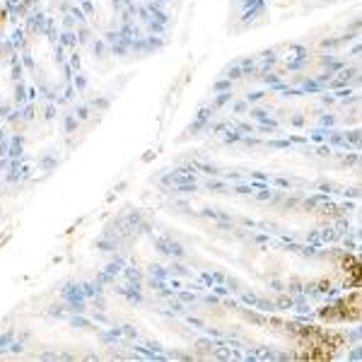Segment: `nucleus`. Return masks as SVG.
<instances>
[{"mask_svg":"<svg viewBox=\"0 0 362 362\" xmlns=\"http://www.w3.org/2000/svg\"><path fill=\"white\" fill-rule=\"evenodd\" d=\"M10 22V10H8V0H0V34L8 29Z\"/></svg>","mask_w":362,"mask_h":362,"instance_id":"f257e3e1","label":"nucleus"}]
</instances>
